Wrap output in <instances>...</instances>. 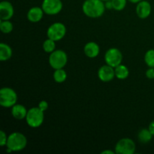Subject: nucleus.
Here are the masks:
<instances>
[{"label": "nucleus", "mask_w": 154, "mask_h": 154, "mask_svg": "<svg viewBox=\"0 0 154 154\" xmlns=\"http://www.w3.org/2000/svg\"><path fill=\"white\" fill-rule=\"evenodd\" d=\"M105 63L113 68H116L123 62V54L119 49L112 48L108 49L105 54Z\"/></svg>", "instance_id": "obj_8"}, {"label": "nucleus", "mask_w": 154, "mask_h": 154, "mask_svg": "<svg viewBox=\"0 0 154 154\" xmlns=\"http://www.w3.org/2000/svg\"><path fill=\"white\" fill-rule=\"evenodd\" d=\"M114 72H115V77L117 79L125 80L129 77V70L127 66L125 65L120 64L116 68H114Z\"/></svg>", "instance_id": "obj_17"}, {"label": "nucleus", "mask_w": 154, "mask_h": 154, "mask_svg": "<svg viewBox=\"0 0 154 154\" xmlns=\"http://www.w3.org/2000/svg\"><path fill=\"white\" fill-rule=\"evenodd\" d=\"M153 136V135H152V133L148 129H142L138 132V138L141 143L147 144V143L150 142L151 141Z\"/></svg>", "instance_id": "obj_18"}, {"label": "nucleus", "mask_w": 154, "mask_h": 154, "mask_svg": "<svg viewBox=\"0 0 154 154\" xmlns=\"http://www.w3.org/2000/svg\"><path fill=\"white\" fill-rule=\"evenodd\" d=\"M84 54L89 58H96L100 53V48L96 42H90L84 46Z\"/></svg>", "instance_id": "obj_14"}, {"label": "nucleus", "mask_w": 154, "mask_h": 154, "mask_svg": "<svg viewBox=\"0 0 154 154\" xmlns=\"http://www.w3.org/2000/svg\"><path fill=\"white\" fill-rule=\"evenodd\" d=\"M129 2H130L132 3H135V4H137V3H138L139 2H141V0H128Z\"/></svg>", "instance_id": "obj_30"}, {"label": "nucleus", "mask_w": 154, "mask_h": 154, "mask_svg": "<svg viewBox=\"0 0 154 154\" xmlns=\"http://www.w3.org/2000/svg\"><path fill=\"white\" fill-rule=\"evenodd\" d=\"M17 95L11 87H3L0 90V105L6 108H12L17 104Z\"/></svg>", "instance_id": "obj_4"}, {"label": "nucleus", "mask_w": 154, "mask_h": 154, "mask_svg": "<svg viewBox=\"0 0 154 154\" xmlns=\"http://www.w3.org/2000/svg\"><path fill=\"white\" fill-rule=\"evenodd\" d=\"M27 145V138L21 132H13L8 137L6 147L12 152L21 151Z\"/></svg>", "instance_id": "obj_2"}, {"label": "nucleus", "mask_w": 154, "mask_h": 154, "mask_svg": "<svg viewBox=\"0 0 154 154\" xmlns=\"http://www.w3.org/2000/svg\"><path fill=\"white\" fill-rule=\"evenodd\" d=\"M147 1H149V0H147Z\"/></svg>", "instance_id": "obj_32"}, {"label": "nucleus", "mask_w": 154, "mask_h": 154, "mask_svg": "<svg viewBox=\"0 0 154 154\" xmlns=\"http://www.w3.org/2000/svg\"><path fill=\"white\" fill-rule=\"evenodd\" d=\"M105 2L102 0H85L82 5L84 14L90 18H99L105 11Z\"/></svg>", "instance_id": "obj_1"}, {"label": "nucleus", "mask_w": 154, "mask_h": 154, "mask_svg": "<svg viewBox=\"0 0 154 154\" xmlns=\"http://www.w3.org/2000/svg\"><path fill=\"white\" fill-rule=\"evenodd\" d=\"M102 1L105 2H107V1H109V0H102Z\"/></svg>", "instance_id": "obj_31"}, {"label": "nucleus", "mask_w": 154, "mask_h": 154, "mask_svg": "<svg viewBox=\"0 0 154 154\" xmlns=\"http://www.w3.org/2000/svg\"><path fill=\"white\" fill-rule=\"evenodd\" d=\"M148 129L150 130V132H151L152 135L154 136V120L153 121H152L151 123L149 124V126H148Z\"/></svg>", "instance_id": "obj_28"}, {"label": "nucleus", "mask_w": 154, "mask_h": 154, "mask_svg": "<svg viewBox=\"0 0 154 154\" xmlns=\"http://www.w3.org/2000/svg\"><path fill=\"white\" fill-rule=\"evenodd\" d=\"M42 48H43L45 52L48 53V54H51L56 49V42L48 38V39H46L44 42L43 45H42Z\"/></svg>", "instance_id": "obj_20"}, {"label": "nucleus", "mask_w": 154, "mask_h": 154, "mask_svg": "<svg viewBox=\"0 0 154 154\" xmlns=\"http://www.w3.org/2000/svg\"><path fill=\"white\" fill-rule=\"evenodd\" d=\"M14 25L10 20H1L0 22V29L2 32L8 34L13 31Z\"/></svg>", "instance_id": "obj_21"}, {"label": "nucleus", "mask_w": 154, "mask_h": 154, "mask_svg": "<svg viewBox=\"0 0 154 154\" xmlns=\"http://www.w3.org/2000/svg\"><path fill=\"white\" fill-rule=\"evenodd\" d=\"M8 135L3 130L0 131V146L4 147L6 146L8 141Z\"/></svg>", "instance_id": "obj_24"}, {"label": "nucleus", "mask_w": 154, "mask_h": 154, "mask_svg": "<svg viewBox=\"0 0 154 154\" xmlns=\"http://www.w3.org/2000/svg\"><path fill=\"white\" fill-rule=\"evenodd\" d=\"M53 76H54V81L58 84H62L67 79V73L63 69H55Z\"/></svg>", "instance_id": "obj_19"}, {"label": "nucleus", "mask_w": 154, "mask_h": 154, "mask_svg": "<svg viewBox=\"0 0 154 154\" xmlns=\"http://www.w3.org/2000/svg\"><path fill=\"white\" fill-rule=\"evenodd\" d=\"M66 26L63 23L57 22L51 24L48 29L47 31V35L48 38L55 41V42H59L62 40L65 35H66Z\"/></svg>", "instance_id": "obj_6"}, {"label": "nucleus", "mask_w": 154, "mask_h": 154, "mask_svg": "<svg viewBox=\"0 0 154 154\" xmlns=\"http://www.w3.org/2000/svg\"><path fill=\"white\" fill-rule=\"evenodd\" d=\"M49 64L51 68L55 69H63L68 63V56L63 50H55L50 54Z\"/></svg>", "instance_id": "obj_5"}, {"label": "nucleus", "mask_w": 154, "mask_h": 154, "mask_svg": "<svg viewBox=\"0 0 154 154\" xmlns=\"http://www.w3.org/2000/svg\"><path fill=\"white\" fill-rule=\"evenodd\" d=\"M145 75L148 79H154V68L149 67V69L146 71Z\"/></svg>", "instance_id": "obj_26"}, {"label": "nucleus", "mask_w": 154, "mask_h": 154, "mask_svg": "<svg viewBox=\"0 0 154 154\" xmlns=\"http://www.w3.org/2000/svg\"><path fill=\"white\" fill-rule=\"evenodd\" d=\"M98 77H99V80L102 82H110L115 77L114 68L111 67L107 64L101 66L98 71Z\"/></svg>", "instance_id": "obj_10"}, {"label": "nucleus", "mask_w": 154, "mask_h": 154, "mask_svg": "<svg viewBox=\"0 0 154 154\" xmlns=\"http://www.w3.org/2000/svg\"><path fill=\"white\" fill-rule=\"evenodd\" d=\"M13 54L11 48L5 43L0 44V60L2 62L10 60Z\"/></svg>", "instance_id": "obj_16"}, {"label": "nucleus", "mask_w": 154, "mask_h": 154, "mask_svg": "<svg viewBox=\"0 0 154 154\" xmlns=\"http://www.w3.org/2000/svg\"><path fill=\"white\" fill-rule=\"evenodd\" d=\"M114 153H116L115 151H113V150H105L102 152V154H114Z\"/></svg>", "instance_id": "obj_29"}, {"label": "nucleus", "mask_w": 154, "mask_h": 154, "mask_svg": "<svg viewBox=\"0 0 154 154\" xmlns=\"http://www.w3.org/2000/svg\"><path fill=\"white\" fill-rule=\"evenodd\" d=\"M136 145L131 138H124L119 140L115 146V153L117 154H134Z\"/></svg>", "instance_id": "obj_7"}, {"label": "nucleus", "mask_w": 154, "mask_h": 154, "mask_svg": "<svg viewBox=\"0 0 154 154\" xmlns=\"http://www.w3.org/2000/svg\"><path fill=\"white\" fill-rule=\"evenodd\" d=\"M144 62L148 67L154 68V49H150L144 54Z\"/></svg>", "instance_id": "obj_22"}, {"label": "nucleus", "mask_w": 154, "mask_h": 154, "mask_svg": "<svg viewBox=\"0 0 154 154\" xmlns=\"http://www.w3.org/2000/svg\"><path fill=\"white\" fill-rule=\"evenodd\" d=\"M113 9L117 11H121L126 8L128 0H111Z\"/></svg>", "instance_id": "obj_23"}, {"label": "nucleus", "mask_w": 154, "mask_h": 154, "mask_svg": "<svg viewBox=\"0 0 154 154\" xmlns=\"http://www.w3.org/2000/svg\"><path fill=\"white\" fill-rule=\"evenodd\" d=\"M63 7L61 0H43L42 8L45 14L48 15H56L60 13Z\"/></svg>", "instance_id": "obj_9"}, {"label": "nucleus", "mask_w": 154, "mask_h": 154, "mask_svg": "<svg viewBox=\"0 0 154 154\" xmlns=\"http://www.w3.org/2000/svg\"><path fill=\"white\" fill-rule=\"evenodd\" d=\"M44 14L42 7H32L27 12V19L31 23H38L42 20Z\"/></svg>", "instance_id": "obj_13"}, {"label": "nucleus", "mask_w": 154, "mask_h": 154, "mask_svg": "<svg viewBox=\"0 0 154 154\" xmlns=\"http://www.w3.org/2000/svg\"><path fill=\"white\" fill-rule=\"evenodd\" d=\"M152 11V7L150 3L147 0H141L137 3L135 12L137 16L141 19H146L150 15Z\"/></svg>", "instance_id": "obj_11"}, {"label": "nucleus", "mask_w": 154, "mask_h": 154, "mask_svg": "<svg viewBox=\"0 0 154 154\" xmlns=\"http://www.w3.org/2000/svg\"><path fill=\"white\" fill-rule=\"evenodd\" d=\"M48 107H49V105H48V102L45 100H42L38 103V108L42 111H46L48 109Z\"/></svg>", "instance_id": "obj_25"}, {"label": "nucleus", "mask_w": 154, "mask_h": 154, "mask_svg": "<svg viewBox=\"0 0 154 154\" xmlns=\"http://www.w3.org/2000/svg\"><path fill=\"white\" fill-rule=\"evenodd\" d=\"M105 8H106V9H109V10L113 9V5H112V3H111V0L105 2Z\"/></svg>", "instance_id": "obj_27"}, {"label": "nucleus", "mask_w": 154, "mask_h": 154, "mask_svg": "<svg viewBox=\"0 0 154 154\" xmlns=\"http://www.w3.org/2000/svg\"><path fill=\"white\" fill-rule=\"evenodd\" d=\"M14 8L8 1H2L0 2V19L1 20H10L14 16Z\"/></svg>", "instance_id": "obj_12"}, {"label": "nucleus", "mask_w": 154, "mask_h": 154, "mask_svg": "<svg viewBox=\"0 0 154 154\" xmlns=\"http://www.w3.org/2000/svg\"><path fill=\"white\" fill-rule=\"evenodd\" d=\"M28 110L21 104H16L11 108V115L16 120H21L26 119Z\"/></svg>", "instance_id": "obj_15"}, {"label": "nucleus", "mask_w": 154, "mask_h": 154, "mask_svg": "<svg viewBox=\"0 0 154 154\" xmlns=\"http://www.w3.org/2000/svg\"><path fill=\"white\" fill-rule=\"evenodd\" d=\"M45 120L44 111H41L38 108L33 107L28 110L26 121L27 125L31 128H38L43 124Z\"/></svg>", "instance_id": "obj_3"}]
</instances>
